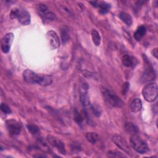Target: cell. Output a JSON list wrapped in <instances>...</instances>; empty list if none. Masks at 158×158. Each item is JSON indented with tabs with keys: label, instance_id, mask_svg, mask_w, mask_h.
Returning a JSON list of instances; mask_svg holds the SVG:
<instances>
[{
	"label": "cell",
	"instance_id": "cell-9",
	"mask_svg": "<svg viewBox=\"0 0 158 158\" xmlns=\"http://www.w3.org/2000/svg\"><path fill=\"white\" fill-rule=\"evenodd\" d=\"M37 10L39 14L44 19L49 20H54L56 19V15L49 10L48 7L43 4H40L38 5Z\"/></svg>",
	"mask_w": 158,
	"mask_h": 158
},
{
	"label": "cell",
	"instance_id": "cell-11",
	"mask_svg": "<svg viewBox=\"0 0 158 158\" xmlns=\"http://www.w3.org/2000/svg\"><path fill=\"white\" fill-rule=\"evenodd\" d=\"M47 39L49 41V44L52 49H56L60 46L59 38L56 31L50 30L46 33Z\"/></svg>",
	"mask_w": 158,
	"mask_h": 158
},
{
	"label": "cell",
	"instance_id": "cell-20",
	"mask_svg": "<svg viewBox=\"0 0 158 158\" xmlns=\"http://www.w3.org/2000/svg\"><path fill=\"white\" fill-rule=\"evenodd\" d=\"M91 37L94 44L97 46H99L101 44V36L96 30L94 29L91 31Z\"/></svg>",
	"mask_w": 158,
	"mask_h": 158
},
{
	"label": "cell",
	"instance_id": "cell-26",
	"mask_svg": "<svg viewBox=\"0 0 158 158\" xmlns=\"http://www.w3.org/2000/svg\"><path fill=\"white\" fill-rule=\"evenodd\" d=\"M128 88H129V83L128 82L125 83L123 87V94H125L127 93V92L128 90Z\"/></svg>",
	"mask_w": 158,
	"mask_h": 158
},
{
	"label": "cell",
	"instance_id": "cell-5",
	"mask_svg": "<svg viewBox=\"0 0 158 158\" xmlns=\"http://www.w3.org/2000/svg\"><path fill=\"white\" fill-rule=\"evenodd\" d=\"M10 16L12 19H17L23 25H27L30 23V15L24 9L15 8L12 10Z\"/></svg>",
	"mask_w": 158,
	"mask_h": 158
},
{
	"label": "cell",
	"instance_id": "cell-2",
	"mask_svg": "<svg viewBox=\"0 0 158 158\" xmlns=\"http://www.w3.org/2000/svg\"><path fill=\"white\" fill-rule=\"evenodd\" d=\"M101 92L105 102L108 105L115 107H121L124 105V102L120 98L110 90L103 88L101 89Z\"/></svg>",
	"mask_w": 158,
	"mask_h": 158
},
{
	"label": "cell",
	"instance_id": "cell-16",
	"mask_svg": "<svg viewBox=\"0 0 158 158\" xmlns=\"http://www.w3.org/2000/svg\"><path fill=\"white\" fill-rule=\"evenodd\" d=\"M125 129L130 135L137 134L138 132V127L131 122H127L125 125Z\"/></svg>",
	"mask_w": 158,
	"mask_h": 158
},
{
	"label": "cell",
	"instance_id": "cell-3",
	"mask_svg": "<svg viewBox=\"0 0 158 158\" xmlns=\"http://www.w3.org/2000/svg\"><path fill=\"white\" fill-rule=\"evenodd\" d=\"M142 94L144 99L148 102H152L157 96V85L155 82L147 83L142 89Z\"/></svg>",
	"mask_w": 158,
	"mask_h": 158
},
{
	"label": "cell",
	"instance_id": "cell-4",
	"mask_svg": "<svg viewBox=\"0 0 158 158\" xmlns=\"http://www.w3.org/2000/svg\"><path fill=\"white\" fill-rule=\"evenodd\" d=\"M130 141L132 148L140 154H144L149 150V146L146 142L137 134L131 135Z\"/></svg>",
	"mask_w": 158,
	"mask_h": 158
},
{
	"label": "cell",
	"instance_id": "cell-8",
	"mask_svg": "<svg viewBox=\"0 0 158 158\" xmlns=\"http://www.w3.org/2000/svg\"><path fill=\"white\" fill-rule=\"evenodd\" d=\"M14 36L12 33H7L6 34L1 40V48L4 53H7L10 49L11 44L13 42Z\"/></svg>",
	"mask_w": 158,
	"mask_h": 158
},
{
	"label": "cell",
	"instance_id": "cell-7",
	"mask_svg": "<svg viewBox=\"0 0 158 158\" xmlns=\"http://www.w3.org/2000/svg\"><path fill=\"white\" fill-rule=\"evenodd\" d=\"M6 125L9 133L12 135H18L21 131V125L14 119L7 120L6 122Z\"/></svg>",
	"mask_w": 158,
	"mask_h": 158
},
{
	"label": "cell",
	"instance_id": "cell-1",
	"mask_svg": "<svg viewBox=\"0 0 158 158\" xmlns=\"http://www.w3.org/2000/svg\"><path fill=\"white\" fill-rule=\"evenodd\" d=\"M23 77L24 80L28 83L38 84L43 86H49L52 82V78L50 76L38 74L29 69L23 72Z\"/></svg>",
	"mask_w": 158,
	"mask_h": 158
},
{
	"label": "cell",
	"instance_id": "cell-6",
	"mask_svg": "<svg viewBox=\"0 0 158 158\" xmlns=\"http://www.w3.org/2000/svg\"><path fill=\"white\" fill-rule=\"evenodd\" d=\"M112 142L120 149L125 151L127 154L131 153V149L127 141L120 135H114L112 137Z\"/></svg>",
	"mask_w": 158,
	"mask_h": 158
},
{
	"label": "cell",
	"instance_id": "cell-15",
	"mask_svg": "<svg viewBox=\"0 0 158 158\" xmlns=\"http://www.w3.org/2000/svg\"><path fill=\"white\" fill-rule=\"evenodd\" d=\"M146 28L144 26H139L134 33V38L137 41H140L146 35Z\"/></svg>",
	"mask_w": 158,
	"mask_h": 158
},
{
	"label": "cell",
	"instance_id": "cell-23",
	"mask_svg": "<svg viewBox=\"0 0 158 158\" xmlns=\"http://www.w3.org/2000/svg\"><path fill=\"white\" fill-rule=\"evenodd\" d=\"M74 118L75 120V121L80 125L82 124L83 122V117L81 116V115L79 113V112L77 110V109H75L74 110Z\"/></svg>",
	"mask_w": 158,
	"mask_h": 158
},
{
	"label": "cell",
	"instance_id": "cell-24",
	"mask_svg": "<svg viewBox=\"0 0 158 158\" xmlns=\"http://www.w3.org/2000/svg\"><path fill=\"white\" fill-rule=\"evenodd\" d=\"M1 110L6 114H10L12 113L10 108L5 103H1Z\"/></svg>",
	"mask_w": 158,
	"mask_h": 158
},
{
	"label": "cell",
	"instance_id": "cell-13",
	"mask_svg": "<svg viewBox=\"0 0 158 158\" xmlns=\"http://www.w3.org/2000/svg\"><path fill=\"white\" fill-rule=\"evenodd\" d=\"M122 60L123 65L126 67H133L138 62L136 59L128 54L123 55Z\"/></svg>",
	"mask_w": 158,
	"mask_h": 158
},
{
	"label": "cell",
	"instance_id": "cell-21",
	"mask_svg": "<svg viewBox=\"0 0 158 158\" xmlns=\"http://www.w3.org/2000/svg\"><path fill=\"white\" fill-rule=\"evenodd\" d=\"M28 131L34 135H38V133H40V129L38 128V127H37L35 125H32V124H29L27 125V126Z\"/></svg>",
	"mask_w": 158,
	"mask_h": 158
},
{
	"label": "cell",
	"instance_id": "cell-10",
	"mask_svg": "<svg viewBox=\"0 0 158 158\" xmlns=\"http://www.w3.org/2000/svg\"><path fill=\"white\" fill-rule=\"evenodd\" d=\"M48 142L55 148H56L61 154H66V151L65 148V146L60 139H57V138L51 136V135H48L47 137Z\"/></svg>",
	"mask_w": 158,
	"mask_h": 158
},
{
	"label": "cell",
	"instance_id": "cell-22",
	"mask_svg": "<svg viewBox=\"0 0 158 158\" xmlns=\"http://www.w3.org/2000/svg\"><path fill=\"white\" fill-rule=\"evenodd\" d=\"M91 106V109L92 110V112H93V114L97 116V117H99L101 115V109H100V107L97 106V105H90Z\"/></svg>",
	"mask_w": 158,
	"mask_h": 158
},
{
	"label": "cell",
	"instance_id": "cell-14",
	"mask_svg": "<svg viewBox=\"0 0 158 158\" xmlns=\"http://www.w3.org/2000/svg\"><path fill=\"white\" fill-rule=\"evenodd\" d=\"M142 108V102L140 99L135 98L130 104V109L132 112L136 113L141 110Z\"/></svg>",
	"mask_w": 158,
	"mask_h": 158
},
{
	"label": "cell",
	"instance_id": "cell-19",
	"mask_svg": "<svg viewBox=\"0 0 158 158\" xmlns=\"http://www.w3.org/2000/svg\"><path fill=\"white\" fill-rule=\"evenodd\" d=\"M155 77V74L152 69L148 68L143 73V81H149L153 79Z\"/></svg>",
	"mask_w": 158,
	"mask_h": 158
},
{
	"label": "cell",
	"instance_id": "cell-12",
	"mask_svg": "<svg viewBox=\"0 0 158 158\" xmlns=\"http://www.w3.org/2000/svg\"><path fill=\"white\" fill-rule=\"evenodd\" d=\"M90 4H91L93 6L99 8V11L101 14H105L107 13L110 8V5L105 2L102 1H90Z\"/></svg>",
	"mask_w": 158,
	"mask_h": 158
},
{
	"label": "cell",
	"instance_id": "cell-18",
	"mask_svg": "<svg viewBox=\"0 0 158 158\" xmlns=\"http://www.w3.org/2000/svg\"><path fill=\"white\" fill-rule=\"evenodd\" d=\"M86 138L88 142L92 144H94L99 139L98 135L94 132H88L86 135Z\"/></svg>",
	"mask_w": 158,
	"mask_h": 158
},
{
	"label": "cell",
	"instance_id": "cell-27",
	"mask_svg": "<svg viewBox=\"0 0 158 158\" xmlns=\"http://www.w3.org/2000/svg\"><path fill=\"white\" fill-rule=\"evenodd\" d=\"M153 55L156 58H157V49L155 48L153 49Z\"/></svg>",
	"mask_w": 158,
	"mask_h": 158
},
{
	"label": "cell",
	"instance_id": "cell-17",
	"mask_svg": "<svg viewBox=\"0 0 158 158\" xmlns=\"http://www.w3.org/2000/svg\"><path fill=\"white\" fill-rule=\"evenodd\" d=\"M119 17L128 26H130L132 24V18L130 14L124 12H121L119 14Z\"/></svg>",
	"mask_w": 158,
	"mask_h": 158
},
{
	"label": "cell",
	"instance_id": "cell-25",
	"mask_svg": "<svg viewBox=\"0 0 158 158\" xmlns=\"http://www.w3.org/2000/svg\"><path fill=\"white\" fill-rule=\"evenodd\" d=\"M61 36H62L63 43H66L67 41H68V40H69V35H68L67 31L65 29H63L62 30Z\"/></svg>",
	"mask_w": 158,
	"mask_h": 158
}]
</instances>
